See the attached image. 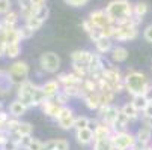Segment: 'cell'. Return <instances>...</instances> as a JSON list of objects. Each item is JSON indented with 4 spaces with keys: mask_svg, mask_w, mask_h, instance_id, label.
<instances>
[{
    "mask_svg": "<svg viewBox=\"0 0 152 150\" xmlns=\"http://www.w3.org/2000/svg\"><path fill=\"white\" fill-rule=\"evenodd\" d=\"M145 96H146V99L149 101V102H152V86L146 90V93H145Z\"/></svg>",
    "mask_w": 152,
    "mask_h": 150,
    "instance_id": "obj_48",
    "label": "cell"
},
{
    "mask_svg": "<svg viewBox=\"0 0 152 150\" xmlns=\"http://www.w3.org/2000/svg\"><path fill=\"white\" fill-rule=\"evenodd\" d=\"M23 47H21V42H14V44H6L5 45V57L17 60V57L21 54Z\"/></svg>",
    "mask_w": 152,
    "mask_h": 150,
    "instance_id": "obj_21",
    "label": "cell"
},
{
    "mask_svg": "<svg viewBox=\"0 0 152 150\" xmlns=\"http://www.w3.org/2000/svg\"><path fill=\"white\" fill-rule=\"evenodd\" d=\"M38 65H39V69H42L45 74L54 75V74H59V71H60L62 59L53 51H45L39 56Z\"/></svg>",
    "mask_w": 152,
    "mask_h": 150,
    "instance_id": "obj_4",
    "label": "cell"
},
{
    "mask_svg": "<svg viewBox=\"0 0 152 150\" xmlns=\"http://www.w3.org/2000/svg\"><path fill=\"white\" fill-rule=\"evenodd\" d=\"M0 150H21V149H20V146H18V143H17V141H14V140L8 138L2 146H0Z\"/></svg>",
    "mask_w": 152,
    "mask_h": 150,
    "instance_id": "obj_38",
    "label": "cell"
},
{
    "mask_svg": "<svg viewBox=\"0 0 152 150\" xmlns=\"http://www.w3.org/2000/svg\"><path fill=\"white\" fill-rule=\"evenodd\" d=\"M143 39L149 42V44H152V24H148L143 29Z\"/></svg>",
    "mask_w": 152,
    "mask_h": 150,
    "instance_id": "obj_44",
    "label": "cell"
},
{
    "mask_svg": "<svg viewBox=\"0 0 152 150\" xmlns=\"http://www.w3.org/2000/svg\"><path fill=\"white\" fill-rule=\"evenodd\" d=\"M131 102H133V105L136 107V108L142 113L145 108H146V105H148V99H146V96L145 95H137V96H133L131 98Z\"/></svg>",
    "mask_w": 152,
    "mask_h": 150,
    "instance_id": "obj_27",
    "label": "cell"
},
{
    "mask_svg": "<svg viewBox=\"0 0 152 150\" xmlns=\"http://www.w3.org/2000/svg\"><path fill=\"white\" fill-rule=\"evenodd\" d=\"M21 137L24 135H32L33 134V125L30 122H21L20 126H18V131H17Z\"/></svg>",
    "mask_w": 152,
    "mask_h": 150,
    "instance_id": "obj_33",
    "label": "cell"
},
{
    "mask_svg": "<svg viewBox=\"0 0 152 150\" xmlns=\"http://www.w3.org/2000/svg\"><path fill=\"white\" fill-rule=\"evenodd\" d=\"M32 141H33V137H32V135H24V137H21V138H20V141H18V146H20V149L27 150Z\"/></svg>",
    "mask_w": 152,
    "mask_h": 150,
    "instance_id": "obj_42",
    "label": "cell"
},
{
    "mask_svg": "<svg viewBox=\"0 0 152 150\" xmlns=\"http://www.w3.org/2000/svg\"><path fill=\"white\" fill-rule=\"evenodd\" d=\"M36 86L33 81L30 80H26L23 81L21 84L17 86V99H20L21 102H23L27 108H33V93H35V89H36Z\"/></svg>",
    "mask_w": 152,
    "mask_h": 150,
    "instance_id": "obj_5",
    "label": "cell"
},
{
    "mask_svg": "<svg viewBox=\"0 0 152 150\" xmlns=\"http://www.w3.org/2000/svg\"><path fill=\"white\" fill-rule=\"evenodd\" d=\"M81 101H83L84 107H86V108H88L89 111H95V113H96L98 108L101 107V96H99V92L86 95Z\"/></svg>",
    "mask_w": 152,
    "mask_h": 150,
    "instance_id": "obj_15",
    "label": "cell"
},
{
    "mask_svg": "<svg viewBox=\"0 0 152 150\" xmlns=\"http://www.w3.org/2000/svg\"><path fill=\"white\" fill-rule=\"evenodd\" d=\"M113 146L119 147L121 150H131L136 146V135L129 131H116L112 135Z\"/></svg>",
    "mask_w": 152,
    "mask_h": 150,
    "instance_id": "obj_6",
    "label": "cell"
},
{
    "mask_svg": "<svg viewBox=\"0 0 152 150\" xmlns=\"http://www.w3.org/2000/svg\"><path fill=\"white\" fill-rule=\"evenodd\" d=\"M74 122H75V114H71V116H66V117H62L57 120V125L60 129L63 131H69V129H74Z\"/></svg>",
    "mask_w": 152,
    "mask_h": 150,
    "instance_id": "obj_26",
    "label": "cell"
},
{
    "mask_svg": "<svg viewBox=\"0 0 152 150\" xmlns=\"http://www.w3.org/2000/svg\"><path fill=\"white\" fill-rule=\"evenodd\" d=\"M121 111L131 120V123L133 122H137V120H140L142 119V113L136 108V107L133 105V102L129 101V102H125L122 107H121Z\"/></svg>",
    "mask_w": 152,
    "mask_h": 150,
    "instance_id": "obj_19",
    "label": "cell"
},
{
    "mask_svg": "<svg viewBox=\"0 0 152 150\" xmlns=\"http://www.w3.org/2000/svg\"><path fill=\"white\" fill-rule=\"evenodd\" d=\"M113 132H115V131H113V128H112V126H108V125L99 122L98 126L94 129L95 141H98V140H105V138H112Z\"/></svg>",
    "mask_w": 152,
    "mask_h": 150,
    "instance_id": "obj_18",
    "label": "cell"
},
{
    "mask_svg": "<svg viewBox=\"0 0 152 150\" xmlns=\"http://www.w3.org/2000/svg\"><path fill=\"white\" fill-rule=\"evenodd\" d=\"M18 30H20V36H21V39L23 41H27V39H30V38H33V35H35V30H32L29 26H26V24H23L21 27H18Z\"/></svg>",
    "mask_w": 152,
    "mask_h": 150,
    "instance_id": "obj_34",
    "label": "cell"
},
{
    "mask_svg": "<svg viewBox=\"0 0 152 150\" xmlns=\"http://www.w3.org/2000/svg\"><path fill=\"white\" fill-rule=\"evenodd\" d=\"M6 71H8V75H9L11 83L17 87L18 84H21L23 81L29 80L30 66H29V63L24 62V60H14Z\"/></svg>",
    "mask_w": 152,
    "mask_h": 150,
    "instance_id": "obj_3",
    "label": "cell"
},
{
    "mask_svg": "<svg viewBox=\"0 0 152 150\" xmlns=\"http://www.w3.org/2000/svg\"><path fill=\"white\" fill-rule=\"evenodd\" d=\"M71 72H74L77 77L80 78H89L91 77V72H89V66L86 65H80V63H71Z\"/></svg>",
    "mask_w": 152,
    "mask_h": 150,
    "instance_id": "obj_24",
    "label": "cell"
},
{
    "mask_svg": "<svg viewBox=\"0 0 152 150\" xmlns=\"http://www.w3.org/2000/svg\"><path fill=\"white\" fill-rule=\"evenodd\" d=\"M112 147H113L112 138H105V140H98V141H95L92 150H112Z\"/></svg>",
    "mask_w": 152,
    "mask_h": 150,
    "instance_id": "obj_31",
    "label": "cell"
},
{
    "mask_svg": "<svg viewBox=\"0 0 152 150\" xmlns=\"http://www.w3.org/2000/svg\"><path fill=\"white\" fill-rule=\"evenodd\" d=\"M142 123L146 125L148 128H151V129H152V117H151V119H146V120H142Z\"/></svg>",
    "mask_w": 152,
    "mask_h": 150,
    "instance_id": "obj_50",
    "label": "cell"
},
{
    "mask_svg": "<svg viewBox=\"0 0 152 150\" xmlns=\"http://www.w3.org/2000/svg\"><path fill=\"white\" fill-rule=\"evenodd\" d=\"M65 2V5H68V6H71V8H83V6H86L91 0H63Z\"/></svg>",
    "mask_w": 152,
    "mask_h": 150,
    "instance_id": "obj_41",
    "label": "cell"
},
{
    "mask_svg": "<svg viewBox=\"0 0 152 150\" xmlns=\"http://www.w3.org/2000/svg\"><path fill=\"white\" fill-rule=\"evenodd\" d=\"M80 27H81V29H83V30H84L86 33L89 35V33L92 32V29H94V24H92L91 21H89V18H86V20H83V21H81Z\"/></svg>",
    "mask_w": 152,
    "mask_h": 150,
    "instance_id": "obj_45",
    "label": "cell"
},
{
    "mask_svg": "<svg viewBox=\"0 0 152 150\" xmlns=\"http://www.w3.org/2000/svg\"><path fill=\"white\" fill-rule=\"evenodd\" d=\"M48 15H50V9H48V6H47V5H41V6H38L36 17H38L39 20H42V21L45 23V20L48 18Z\"/></svg>",
    "mask_w": 152,
    "mask_h": 150,
    "instance_id": "obj_36",
    "label": "cell"
},
{
    "mask_svg": "<svg viewBox=\"0 0 152 150\" xmlns=\"http://www.w3.org/2000/svg\"><path fill=\"white\" fill-rule=\"evenodd\" d=\"M152 117V102H148L146 108L142 111V120H146V119H151Z\"/></svg>",
    "mask_w": 152,
    "mask_h": 150,
    "instance_id": "obj_46",
    "label": "cell"
},
{
    "mask_svg": "<svg viewBox=\"0 0 152 150\" xmlns=\"http://www.w3.org/2000/svg\"><path fill=\"white\" fill-rule=\"evenodd\" d=\"M88 18H89L91 23L94 24V27L102 29V27H105V26H108V24H112V20L108 18L105 9H95V11H92V12L89 14Z\"/></svg>",
    "mask_w": 152,
    "mask_h": 150,
    "instance_id": "obj_8",
    "label": "cell"
},
{
    "mask_svg": "<svg viewBox=\"0 0 152 150\" xmlns=\"http://www.w3.org/2000/svg\"><path fill=\"white\" fill-rule=\"evenodd\" d=\"M134 135H136V141L139 144H142V146L152 144V129H151V128H148L146 125L142 123V126L134 132Z\"/></svg>",
    "mask_w": 152,
    "mask_h": 150,
    "instance_id": "obj_12",
    "label": "cell"
},
{
    "mask_svg": "<svg viewBox=\"0 0 152 150\" xmlns=\"http://www.w3.org/2000/svg\"><path fill=\"white\" fill-rule=\"evenodd\" d=\"M27 111H29V108H27V107L21 102L20 99H17V98H15L12 102H9V105H8V113H9V116H11V117H15V119L23 117Z\"/></svg>",
    "mask_w": 152,
    "mask_h": 150,
    "instance_id": "obj_11",
    "label": "cell"
},
{
    "mask_svg": "<svg viewBox=\"0 0 152 150\" xmlns=\"http://www.w3.org/2000/svg\"><path fill=\"white\" fill-rule=\"evenodd\" d=\"M133 3L129 0H112L105 6V12L108 18L112 20V23H119L122 20L134 17L133 14Z\"/></svg>",
    "mask_w": 152,
    "mask_h": 150,
    "instance_id": "obj_2",
    "label": "cell"
},
{
    "mask_svg": "<svg viewBox=\"0 0 152 150\" xmlns=\"http://www.w3.org/2000/svg\"><path fill=\"white\" fill-rule=\"evenodd\" d=\"M113 42H115V41L110 39V38H101V39H98V41L95 42V51L99 53L101 56L110 54L112 50H113V47H115Z\"/></svg>",
    "mask_w": 152,
    "mask_h": 150,
    "instance_id": "obj_17",
    "label": "cell"
},
{
    "mask_svg": "<svg viewBox=\"0 0 152 150\" xmlns=\"http://www.w3.org/2000/svg\"><path fill=\"white\" fill-rule=\"evenodd\" d=\"M32 2H33L35 5L41 6V5H45V2H47V0H32Z\"/></svg>",
    "mask_w": 152,
    "mask_h": 150,
    "instance_id": "obj_52",
    "label": "cell"
},
{
    "mask_svg": "<svg viewBox=\"0 0 152 150\" xmlns=\"http://www.w3.org/2000/svg\"><path fill=\"white\" fill-rule=\"evenodd\" d=\"M131 150H146V146H142V144L136 143V146H134V147H133Z\"/></svg>",
    "mask_w": 152,
    "mask_h": 150,
    "instance_id": "obj_51",
    "label": "cell"
},
{
    "mask_svg": "<svg viewBox=\"0 0 152 150\" xmlns=\"http://www.w3.org/2000/svg\"><path fill=\"white\" fill-rule=\"evenodd\" d=\"M12 11V2L11 0H0V15H6Z\"/></svg>",
    "mask_w": 152,
    "mask_h": 150,
    "instance_id": "obj_39",
    "label": "cell"
},
{
    "mask_svg": "<svg viewBox=\"0 0 152 150\" xmlns=\"http://www.w3.org/2000/svg\"><path fill=\"white\" fill-rule=\"evenodd\" d=\"M91 119L88 116H75V122H74V131L78 129H84V128H89Z\"/></svg>",
    "mask_w": 152,
    "mask_h": 150,
    "instance_id": "obj_29",
    "label": "cell"
},
{
    "mask_svg": "<svg viewBox=\"0 0 152 150\" xmlns=\"http://www.w3.org/2000/svg\"><path fill=\"white\" fill-rule=\"evenodd\" d=\"M5 42L3 41H0V59H2V57H5Z\"/></svg>",
    "mask_w": 152,
    "mask_h": 150,
    "instance_id": "obj_49",
    "label": "cell"
},
{
    "mask_svg": "<svg viewBox=\"0 0 152 150\" xmlns=\"http://www.w3.org/2000/svg\"><path fill=\"white\" fill-rule=\"evenodd\" d=\"M20 119H15V117H9V120L6 122V125H5V128L3 129L8 132V135H11V134H14V132H17L18 131V126H20Z\"/></svg>",
    "mask_w": 152,
    "mask_h": 150,
    "instance_id": "obj_30",
    "label": "cell"
},
{
    "mask_svg": "<svg viewBox=\"0 0 152 150\" xmlns=\"http://www.w3.org/2000/svg\"><path fill=\"white\" fill-rule=\"evenodd\" d=\"M112 150H121V149H119V147H116V146H113V147H112Z\"/></svg>",
    "mask_w": 152,
    "mask_h": 150,
    "instance_id": "obj_53",
    "label": "cell"
},
{
    "mask_svg": "<svg viewBox=\"0 0 152 150\" xmlns=\"http://www.w3.org/2000/svg\"><path fill=\"white\" fill-rule=\"evenodd\" d=\"M74 137H75L77 143H78V144H81V146H89V144L95 143L94 131H92V129H89V128H84V129H78V131H75Z\"/></svg>",
    "mask_w": 152,
    "mask_h": 150,
    "instance_id": "obj_14",
    "label": "cell"
},
{
    "mask_svg": "<svg viewBox=\"0 0 152 150\" xmlns=\"http://www.w3.org/2000/svg\"><path fill=\"white\" fill-rule=\"evenodd\" d=\"M108 56H110V60H112L113 65H121V63L126 62V59H128V50L124 45H119L118 44V45L113 47L112 53L108 54Z\"/></svg>",
    "mask_w": 152,
    "mask_h": 150,
    "instance_id": "obj_13",
    "label": "cell"
},
{
    "mask_svg": "<svg viewBox=\"0 0 152 150\" xmlns=\"http://www.w3.org/2000/svg\"><path fill=\"white\" fill-rule=\"evenodd\" d=\"M99 96H101V105H112L115 102L116 93L113 90H104L99 92Z\"/></svg>",
    "mask_w": 152,
    "mask_h": 150,
    "instance_id": "obj_28",
    "label": "cell"
},
{
    "mask_svg": "<svg viewBox=\"0 0 152 150\" xmlns=\"http://www.w3.org/2000/svg\"><path fill=\"white\" fill-rule=\"evenodd\" d=\"M91 57H92V51L89 50H75L71 53V63H80V65L89 66Z\"/></svg>",
    "mask_w": 152,
    "mask_h": 150,
    "instance_id": "obj_16",
    "label": "cell"
},
{
    "mask_svg": "<svg viewBox=\"0 0 152 150\" xmlns=\"http://www.w3.org/2000/svg\"><path fill=\"white\" fill-rule=\"evenodd\" d=\"M125 89H126V93L129 96H137V95H145L146 90L152 86L149 77L142 72V71H137V69H128L126 74H125Z\"/></svg>",
    "mask_w": 152,
    "mask_h": 150,
    "instance_id": "obj_1",
    "label": "cell"
},
{
    "mask_svg": "<svg viewBox=\"0 0 152 150\" xmlns=\"http://www.w3.org/2000/svg\"><path fill=\"white\" fill-rule=\"evenodd\" d=\"M53 150H56V149H53Z\"/></svg>",
    "mask_w": 152,
    "mask_h": 150,
    "instance_id": "obj_54",
    "label": "cell"
},
{
    "mask_svg": "<svg viewBox=\"0 0 152 150\" xmlns=\"http://www.w3.org/2000/svg\"><path fill=\"white\" fill-rule=\"evenodd\" d=\"M24 24L26 26H29L32 30H39L41 27H42V24H44V21L42 20H39L36 15H33V17H30V18H27V20H24Z\"/></svg>",
    "mask_w": 152,
    "mask_h": 150,
    "instance_id": "obj_32",
    "label": "cell"
},
{
    "mask_svg": "<svg viewBox=\"0 0 152 150\" xmlns=\"http://www.w3.org/2000/svg\"><path fill=\"white\" fill-rule=\"evenodd\" d=\"M54 149V140H47L44 143V150H53Z\"/></svg>",
    "mask_w": 152,
    "mask_h": 150,
    "instance_id": "obj_47",
    "label": "cell"
},
{
    "mask_svg": "<svg viewBox=\"0 0 152 150\" xmlns=\"http://www.w3.org/2000/svg\"><path fill=\"white\" fill-rule=\"evenodd\" d=\"M131 123V120H129L122 111H119V114H118V119L115 120V123H113V131L116 132V131H128V125Z\"/></svg>",
    "mask_w": 152,
    "mask_h": 150,
    "instance_id": "obj_22",
    "label": "cell"
},
{
    "mask_svg": "<svg viewBox=\"0 0 152 150\" xmlns=\"http://www.w3.org/2000/svg\"><path fill=\"white\" fill-rule=\"evenodd\" d=\"M102 78H104V81H105L108 86H110V89H113L118 83L124 81L125 75H122V72H121V69H119L118 66L112 65V63H108V66H107V68L104 69V72H102Z\"/></svg>",
    "mask_w": 152,
    "mask_h": 150,
    "instance_id": "obj_7",
    "label": "cell"
},
{
    "mask_svg": "<svg viewBox=\"0 0 152 150\" xmlns=\"http://www.w3.org/2000/svg\"><path fill=\"white\" fill-rule=\"evenodd\" d=\"M18 21H20V15H18L17 12H14V11H11L9 14L3 15V18H2V23H3L5 29H12V27H17Z\"/></svg>",
    "mask_w": 152,
    "mask_h": 150,
    "instance_id": "obj_23",
    "label": "cell"
},
{
    "mask_svg": "<svg viewBox=\"0 0 152 150\" xmlns=\"http://www.w3.org/2000/svg\"><path fill=\"white\" fill-rule=\"evenodd\" d=\"M54 101L59 104V105H62V107H65V105H68L69 104V101H71V98L65 93L63 90H60L57 95H56V98H54Z\"/></svg>",
    "mask_w": 152,
    "mask_h": 150,
    "instance_id": "obj_37",
    "label": "cell"
},
{
    "mask_svg": "<svg viewBox=\"0 0 152 150\" xmlns=\"http://www.w3.org/2000/svg\"><path fill=\"white\" fill-rule=\"evenodd\" d=\"M88 36H89V39L94 42V44H95V42H96L98 39L104 38V33H102V29H99V27H94V29H92V32H91Z\"/></svg>",
    "mask_w": 152,
    "mask_h": 150,
    "instance_id": "obj_40",
    "label": "cell"
},
{
    "mask_svg": "<svg viewBox=\"0 0 152 150\" xmlns=\"http://www.w3.org/2000/svg\"><path fill=\"white\" fill-rule=\"evenodd\" d=\"M2 41L5 42V44H14V42H21L23 39H21V36H20L18 27H12V29H5Z\"/></svg>",
    "mask_w": 152,
    "mask_h": 150,
    "instance_id": "obj_20",
    "label": "cell"
},
{
    "mask_svg": "<svg viewBox=\"0 0 152 150\" xmlns=\"http://www.w3.org/2000/svg\"><path fill=\"white\" fill-rule=\"evenodd\" d=\"M148 11H149V5H148L146 2H137V3H134V6H133V14H134V17H136V18H140V20L145 18V15L148 14Z\"/></svg>",
    "mask_w": 152,
    "mask_h": 150,
    "instance_id": "obj_25",
    "label": "cell"
},
{
    "mask_svg": "<svg viewBox=\"0 0 152 150\" xmlns=\"http://www.w3.org/2000/svg\"><path fill=\"white\" fill-rule=\"evenodd\" d=\"M41 87L45 98H56V95L62 90V84L57 81V78H51V80H47L44 84H41Z\"/></svg>",
    "mask_w": 152,
    "mask_h": 150,
    "instance_id": "obj_10",
    "label": "cell"
},
{
    "mask_svg": "<svg viewBox=\"0 0 152 150\" xmlns=\"http://www.w3.org/2000/svg\"><path fill=\"white\" fill-rule=\"evenodd\" d=\"M71 144L66 138H54V149L56 150H69Z\"/></svg>",
    "mask_w": 152,
    "mask_h": 150,
    "instance_id": "obj_35",
    "label": "cell"
},
{
    "mask_svg": "<svg viewBox=\"0 0 152 150\" xmlns=\"http://www.w3.org/2000/svg\"><path fill=\"white\" fill-rule=\"evenodd\" d=\"M56 78L62 84V89L63 87H80L83 83V78L77 77L74 72H59Z\"/></svg>",
    "mask_w": 152,
    "mask_h": 150,
    "instance_id": "obj_9",
    "label": "cell"
},
{
    "mask_svg": "<svg viewBox=\"0 0 152 150\" xmlns=\"http://www.w3.org/2000/svg\"><path fill=\"white\" fill-rule=\"evenodd\" d=\"M27 150H44V141H41L38 138H33V141L30 143Z\"/></svg>",
    "mask_w": 152,
    "mask_h": 150,
    "instance_id": "obj_43",
    "label": "cell"
}]
</instances>
